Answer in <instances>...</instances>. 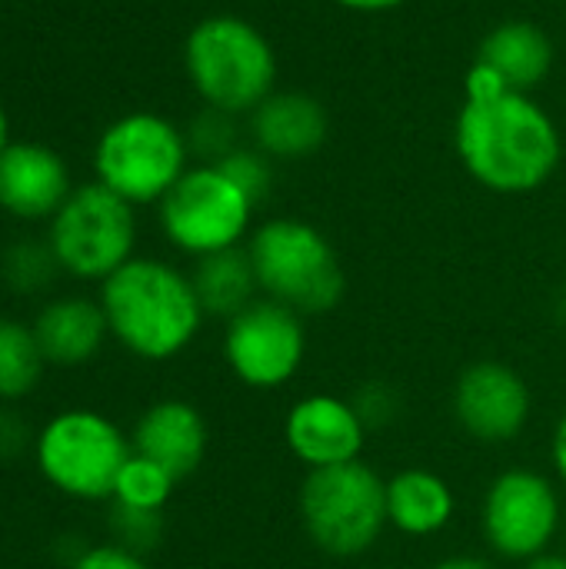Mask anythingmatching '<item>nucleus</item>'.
<instances>
[{
    "mask_svg": "<svg viewBox=\"0 0 566 569\" xmlns=\"http://www.w3.org/2000/svg\"><path fill=\"white\" fill-rule=\"evenodd\" d=\"M387 569H394V567H387Z\"/></svg>",
    "mask_w": 566,
    "mask_h": 569,
    "instance_id": "c9c22d12",
    "label": "nucleus"
},
{
    "mask_svg": "<svg viewBox=\"0 0 566 569\" xmlns=\"http://www.w3.org/2000/svg\"><path fill=\"white\" fill-rule=\"evenodd\" d=\"M434 569H494L487 560H480V557H447V560H440Z\"/></svg>",
    "mask_w": 566,
    "mask_h": 569,
    "instance_id": "7c9ffc66",
    "label": "nucleus"
},
{
    "mask_svg": "<svg viewBox=\"0 0 566 569\" xmlns=\"http://www.w3.org/2000/svg\"><path fill=\"white\" fill-rule=\"evenodd\" d=\"M297 507L310 543L340 560L367 553L390 527L387 480L364 460L307 470Z\"/></svg>",
    "mask_w": 566,
    "mask_h": 569,
    "instance_id": "39448f33",
    "label": "nucleus"
},
{
    "mask_svg": "<svg viewBox=\"0 0 566 569\" xmlns=\"http://www.w3.org/2000/svg\"><path fill=\"white\" fill-rule=\"evenodd\" d=\"M60 270L53 250L47 240H17L0 257V277L13 293L33 297L53 283V273Z\"/></svg>",
    "mask_w": 566,
    "mask_h": 569,
    "instance_id": "5701e85b",
    "label": "nucleus"
},
{
    "mask_svg": "<svg viewBox=\"0 0 566 569\" xmlns=\"http://www.w3.org/2000/svg\"><path fill=\"white\" fill-rule=\"evenodd\" d=\"M133 453L160 463L177 480L190 477L207 457V423L187 400H157L130 433Z\"/></svg>",
    "mask_w": 566,
    "mask_h": 569,
    "instance_id": "2eb2a0df",
    "label": "nucleus"
},
{
    "mask_svg": "<svg viewBox=\"0 0 566 569\" xmlns=\"http://www.w3.org/2000/svg\"><path fill=\"white\" fill-rule=\"evenodd\" d=\"M284 443L307 470L354 463L364 453L367 427L354 403L330 393L304 397L290 407L284 420Z\"/></svg>",
    "mask_w": 566,
    "mask_h": 569,
    "instance_id": "ddd939ff",
    "label": "nucleus"
},
{
    "mask_svg": "<svg viewBox=\"0 0 566 569\" xmlns=\"http://www.w3.org/2000/svg\"><path fill=\"white\" fill-rule=\"evenodd\" d=\"M133 447L123 430L97 410H63L33 437L40 477L70 500H113V483Z\"/></svg>",
    "mask_w": 566,
    "mask_h": 569,
    "instance_id": "423d86ee",
    "label": "nucleus"
},
{
    "mask_svg": "<svg viewBox=\"0 0 566 569\" xmlns=\"http://www.w3.org/2000/svg\"><path fill=\"white\" fill-rule=\"evenodd\" d=\"M190 283L197 290V300L203 307L207 317H224L234 320L240 310H247L254 303L257 277L247 257V247H234V250H220L210 257H200Z\"/></svg>",
    "mask_w": 566,
    "mask_h": 569,
    "instance_id": "aec40b11",
    "label": "nucleus"
},
{
    "mask_svg": "<svg viewBox=\"0 0 566 569\" xmlns=\"http://www.w3.org/2000/svg\"><path fill=\"white\" fill-rule=\"evenodd\" d=\"M480 530L487 547L514 563L550 553V543L564 530L560 490L537 470H504L484 493Z\"/></svg>",
    "mask_w": 566,
    "mask_h": 569,
    "instance_id": "9d476101",
    "label": "nucleus"
},
{
    "mask_svg": "<svg viewBox=\"0 0 566 569\" xmlns=\"http://www.w3.org/2000/svg\"><path fill=\"white\" fill-rule=\"evenodd\" d=\"M70 569H150L147 560L120 543H100V547H87L83 553L73 557Z\"/></svg>",
    "mask_w": 566,
    "mask_h": 569,
    "instance_id": "cd10ccee",
    "label": "nucleus"
},
{
    "mask_svg": "<svg viewBox=\"0 0 566 569\" xmlns=\"http://www.w3.org/2000/svg\"><path fill=\"white\" fill-rule=\"evenodd\" d=\"M550 460H554L557 480L564 483V490H566V413L560 417L557 430H554V440H550Z\"/></svg>",
    "mask_w": 566,
    "mask_h": 569,
    "instance_id": "c85d7f7f",
    "label": "nucleus"
},
{
    "mask_svg": "<svg viewBox=\"0 0 566 569\" xmlns=\"http://www.w3.org/2000/svg\"><path fill=\"white\" fill-rule=\"evenodd\" d=\"M250 197L217 163L187 167L160 200L163 237L197 260L240 247L250 230Z\"/></svg>",
    "mask_w": 566,
    "mask_h": 569,
    "instance_id": "1a4fd4ad",
    "label": "nucleus"
},
{
    "mask_svg": "<svg viewBox=\"0 0 566 569\" xmlns=\"http://www.w3.org/2000/svg\"><path fill=\"white\" fill-rule=\"evenodd\" d=\"M530 410L534 393L527 380L500 360H477L454 383L457 423L487 447L514 443L527 430Z\"/></svg>",
    "mask_w": 566,
    "mask_h": 569,
    "instance_id": "f8f14e48",
    "label": "nucleus"
},
{
    "mask_svg": "<svg viewBox=\"0 0 566 569\" xmlns=\"http://www.w3.org/2000/svg\"><path fill=\"white\" fill-rule=\"evenodd\" d=\"M47 243L63 273L103 283L127 260H133V203H127L103 183L73 187L67 203L50 217Z\"/></svg>",
    "mask_w": 566,
    "mask_h": 569,
    "instance_id": "6e6552de",
    "label": "nucleus"
},
{
    "mask_svg": "<svg viewBox=\"0 0 566 569\" xmlns=\"http://www.w3.org/2000/svg\"><path fill=\"white\" fill-rule=\"evenodd\" d=\"M524 569H566V557L564 553H544V557L527 560Z\"/></svg>",
    "mask_w": 566,
    "mask_h": 569,
    "instance_id": "2f4dec72",
    "label": "nucleus"
},
{
    "mask_svg": "<svg viewBox=\"0 0 566 569\" xmlns=\"http://www.w3.org/2000/svg\"><path fill=\"white\" fill-rule=\"evenodd\" d=\"M247 257L260 293L300 317L330 313L347 293L337 250L307 220L277 217L260 223L247 240Z\"/></svg>",
    "mask_w": 566,
    "mask_h": 569,
    "instance_id": "20e7f679",
    "label": "nucleus"
},
{
    "mask_svg": "<svg viewBox=\"0 0 566 569\" xmlns=\"http://www.w3.org/2000/svg\"><path fill=\"white\" fill-rule=\"evenodd\" d=\"M454 140L467 173L507 197L540 190L564 157L560 130L547 110L530 93L507 90L480 67L467 73V100Z\"/></svg>",
    "mask_w": 566,
    "mask_h": 569,
    "instance_id": "f257e3e1",
    "label": "nucleus"
},
{
    "mask_svg": "<svg viewBox=\"0 0 566 569\" xmlns=\"http://www.w3.org/2000/svg\"><path fill=\"white\" fill-rule=\"evenodd\" d=\"M457 513L454 487L434 470H400L387 480V523L404 537H434Z\"/></svg>",
    "mask_w": 566,
    "mask_h": 569,
    "instance_id": "6ab92c4d",
    "label": "nucleus"
},
{
    "mask_svg": "<svg viewBox=\"0 0 566 569\" xmlns=\"http://www.w3.org/2000/svg\"><path fill=\"white\" fill-rule=\"evenodd\" d=\"M187 133L160 113H127L113 120L97 147V183L123 197L127 203H160L170 187L187 173Z\"/></svg>",
    "mask_w": 566,
    "mask_h": 569,
    "instance_id": "0eeeda50",
    "label": "nucleus"
},
{
    "mask_svg": "<svg viewBox=\"0 0 566 569\" xmlns=\"http://www.w3.org/2000/svg\"><path fill=\"white\" fill-rule=\"evenodd\" d=\"M100 307L110 337L150 363L180 357L207 317L190 277L153 257H133L110 273L100 283Z\"/></svg>",
    "mask_w": 566,
    "mask_h": 569,
    "instance_id": "f03ea898",
    "label": "nucleus"
},
{
    "mask_svg": "<svg viewBox=\"0 0 566 569\" xmlns=\"http://www.w3.org/2000/svg\"><path fill=\"white\" fill-rule=\"evenodd\" d=\"M177 487V477L167 473L160 463L130 453V460L123 463V470L117 473L113 483V503L130 507V510H150V513H163V507L170 503Z\"/></svg>",
    "mask_w": 566,
    "mask_h": 569,
    "instance_id": "4be33fe9",
    "label": "nucleus"
},
{
    "mask_svg": "<svg viewBox=\"0 0 566 569\" xmlns=\"http://www.w3.org/2000/svg\"><path fill=\"white\" fill-rule=\"evenodd\" d=\"M350 403H354L357 417L364 420L367 433L370 430H384L400 413V400H397V393L387 383H367V387H360L350 397Z\"/></svg>",
    "mask_w": 566,
    "mask_h": 569,
    "instance_id": "bb28decb",
    "label": "nucleus"
},
{
    "mask_svg": "<svg viewBox=\"0 0 566 569\" xmlns=\"http://www.w3.org/2000/svg\"><path fill=\"white\" fill-rule=\"evenodd\" d=\"M564 557H566V523H564Z\"/></svg>",
    "mask_w": 566,
    "mask_h": 569,
    "instance_id": "f704fd0d",
    "label": "nucleus"
},
{
    "mask_svg": "<svg viewBox=\"0 0 566 569\" xmlns=\"http://www.w3.org/2000/svg\"><path fill=\"white\" fill-rule=\"evenodd\" d=\"M307 357L304 317L274 300H254L224 333V360L230 373L250 390L287 387Z\"/></svg>",
    "mask_w": 566,
    "mask_h": 569,
    "instance_id": "9b49d317",
    "label": "nucleus"
},
{
    "mask_svg": "<svg viewBox=\"0 0 566 569\" xmlns=\"http://www.w3.org/2000/svg\"><path fill=\"white\" fill-rule=\"evenodd\" d=\"M334 3H340L347 10H357V13H380V10H390V7H397L404 0H334Z\"/></svg>",
    "mask_w": 566,
    "mask_h": 569,
    "instance_id": "c756f323",
    "label": "nucleus"
},
{
    "mask_svg": "<svg viewBox=\"0 0 566 569\" xmlns=\"http://www.w3.org/2000/svg\"><path fill=\"white\" fill-rule=\"evenodd\" d=\"M330 120L317 97L304 90H274L250 117L254 147L270 160H304L327 140Z\"/></svg>",
    "mask_w": 566,
    "mask_h": 569,
    "instance_id": "dca6fc26",
    "label": "nucleus"
},
{
    "mask_svg": "<svg viewBox=\"0 0 566 569\" xmlns=\"http://www.w3.org/2000/svg\"><path fill=\"white\" fill-rule=\"evenodd\" d=\"M237 113L207 107L203 113L193 117L190 130H187V147L190 153H197L203 163H220L224 157H230L237 150Z\"/></svg>",
    "mask_w": 566,
    "mask_h": 569,
    "instance_id": "b1692460",
    "label": "nucleus"
},
{
    "mask_svg": "<svg viewBox=\"0 0 566 569\" xmlns=\"http://www.w3.org/2000/svg\"><path fill=\"white\" fill-rule=\"evenodd\" d=\"M73 193L63 157L43 143L20 140L0 153V210L17 220H50Z\"/></svg>",
    "mask_w": 566,
    "mask_h": 569,
    "instance_id": "4468645a",
    "label": "nucleus"
},
{
    "mask_svg": "<svg viewBox=\"0 0 566 569\" xmlns=\"http://www.w3.org/2000/svg\"><path fill=\"white\" fill-rule=\"evenodd\" d=\"M40 343V353L53 367H83L90 363L103 340L110 337L100 300L90 297H57L30 323Z\"/></svg>",
    "mask_w": 566,
    "mask_h": 569,
    "instance_id": "f3484780",
    "label": "nucleus"
},
{
    "mask_svg": "<svg viewBox=\"0 0 566 569\" xmlns=\"http://www.w3.org/2000/svg\"><path fill=\"white\" fill-rule=\"evenodd\" d=\"M247 197H250V203L254 207H260L264 203V197L270 193V180H274V170H270V157L267 153H260L257 147L254 150H247V147H237L230 157H224L220 163H217Z\"/></svg>",
    "mask_w": 566,
    "mask_h": 569,
    "instance_id": "a878e982",
    "label": "nucleus"
},
{
    "mask_svg": "<svg viewBox=\"0 0 566 569\" xmlns=\"http://www.w3.org/2000/svg\"><path fill=\"white\" fill-rule=\"evenodd\" d=\"M474 67L487 70L507 90L527 93L530 87H537L550 73V67H554V43H550V37L537 23H530V20H507V23L494 27L480 40Z\"/></svg>",
    "mask_w": 566,
    "mask_h": 569,
    "instance_id": "a211bd4d",
    "label": "nucleus"
},
{
    "mask_svg": "<svg viewBox=\"0 0 566 569\" xmlns=\"http://www.w3.org/2000/svg\"><path fill=\"white\" fill-rule=\"evenodd\" d=\"M7 150V110H3V103H0V153Z\"/></svg>",
    "mask_w": 566,
    "mask_h": 569,
    "instance_id": "473e14b6",
    "label": "nucleus"
},
{
    "mask_svg": "<svg viewBox=\"0 0 566 569\" xmlns=\"http://www.w3.org/2000/svg\"><path fill=\"white\" fill-rule=\"evenodd\" d=\"M43 353L33 327L0 317V400H20L37 390L43 377Z\"/></svg>",
    "mask_w": 566,
    "mask_h": 569,
    "instance_id": "412c9836",
    "label": "nucleus"
},
{
    "mask_svg": "<svg viewBox=\"0 0 566 569\" xmlns=\"http://www.w3.org/2000/svg\"><path fill=\"white\" fill-rule=\"evenodd\" d=\"M183 67L207 107L254 113L277 83V53L270 40L244 17H203L183 43Z\"/></svg>",
    "mask_w": 566,
    "mask_h": 569,
    "instance_id": "7ed1b4c3",
    "label": "nucleus"
},
{
    "mask_svg": "<svg viewBox=\"0 0 566 569\" xmlns=\"http://www.w3.org/2000/svg\"><path fill=\"white\" fill-rule=\"evenodd\" d=\"M557 320H560V323H566V290L560 293V300H557Z\"/></svg>",
    "mask_w": 566,
    "mask_h": 569,
    "instance_id": "72a5a7b5",
    "label": "nucleus"
},
{
    "mask_svg": "<svg viewBox=\"0 0 566 569\" xmlns=\"http://www.w3.org/2000/svg\"><path fill=\"white\" fill-rule=\"evenodd\" d=\"M110 533H113V543L133 550V553H147L160 543L163 537V517L160 513H150V510H130V507H120L113 503L110 510Z\"/></svg>",
    "mask_w": 566,
    "mask_h": 569,
    "instance_id": "393cba45",
    "label": "nucleus"
}]
</instances>
